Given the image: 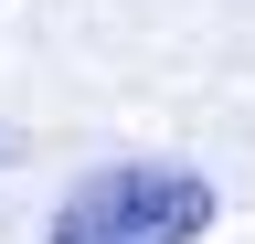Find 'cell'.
Here are the masks:
<instances>
[{
  "instance_id": "obj_1",
  "label": "cell",
  "mask_w": 255,
  "mask_h": 244,
  "mask_svg": "<svg viewBox=\"0 0 255 244\" xmlns=\"http://www.w3.org/2000/svg\"><path fill=\"white\" fill-rule=\"evenodd\" d=\"M213 223V180L181 170V160H117L75 180V191L53 202L43 244H202Z\"/></svg>"
}]
</instances>
